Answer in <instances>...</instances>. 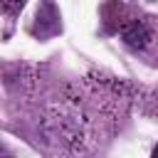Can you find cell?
<instances>
[{
    "instance_id": "cell-1",
    "label": "cell",
    "mask_w": 158,
    "mask_h": 158,
    "mask_svg": "<svg viewBox=\"0 0 158 158\" xmlns=\"http://www.w3.org/2000/svg\"><path fill=\"white\" fill-rule=\"evenodd\" d=\"M104 10V22L111 25V32L121 37V42L136 52V54H153L156 47V20L151 15H143L141 10H133L118 0H111Z\"/></svg>"
},
{
    "instance_id": "cell-3",
    "label": "cell",
    "mask_w": 158,
    "mask_h": 158,
    "mask_svg": "<svg viewBox=\"0 0 158 158\" xmlns=\"http://www.w3.org/2000/svg\"><path fill=\"white\" fill-rule=\"evenodd\" d=\"M0 153H10V151H7V148H5L2 143H0Z\"/></svg>"
},
{
    "instance_id": "cell-2",
    "label": "cell",
    "mask_w": 158,
    "mask_h": 158,
    "mask_svg": "<svg viewBox=\"0 0 158 158\" xmlns=\"http://www.w3.org/2000/svg\"><path fill=\"white\" fill-rule=\"evenodd\" d=\"M25 2H27V0H0V12L15 17V15L25 7Z\"/></svg>"
}]
</instances>
